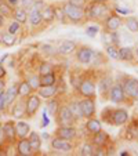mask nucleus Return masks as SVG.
I'll return each instance as SVG.
<instances>
[{"instance_id":"nucleus-1","label":"nucleus","mask_w":138,"mask_h":156,"mask_svg":"<svg viewBox=\"0 0 138 156\" xmlns=\"http://www.w3.org/2000/svg\"><path fill=\"white\" fill-rule=\"evenodd\" d=\"M86 10V18L87 20H95V21H104L106 15L111 12L108 3H98V2H88L84 7Z\"/></svg>"},{"instance_id":"nucleus-2","label":"nucleus","mask_w":138,"mask_h":156,"mask_svg":"<svg viewBox=\"0 0 138 156\" xmlns=\"http://www.w3.org/2000/svg\"><path fill=\"white\" fill-rule=\"evenodd\" d=\"M62 11H64V15L69 22L72 24H82L84 22L87 18H86V10L84 7H77L73 6L71 3H64L62 4Z\"/></svg>"},{"instance_id":"nucleus-3","label":"nucleus","mask_w":138,"mask_h":156,"mask_svg":"<svg viewBox=\"0 0 138 156\" xmlns=\"http://www.w3.org/2000/svg\"><path fill=\"white\" fill-rule=\"evenodd\" d=\"M77 91L83 98H95L97 97V83L93 77H84L77 86Z\"/></svg>"},{"instance_id":"nucleus-4","label":"nucleus","mask_w":138,"mask_h":156,"mask_svg":"<svg viewBox=\"0 0 138 156\" xmlns=\"http://www.w3.org/2000/svg\"><path fill=\"white\" fill-rule=\"evenodd\" d=\"M54 118H55V122L58 126H69V124H75L77 122L69 105L59 106L58 112H57V115Z\"/></svg>"},{"instance_id":"nucleus-5","label":"nucleus","mask_w":138,"mask_h":156,"mask_svg":"<svg viewBox=\"0 0 138 156\" xmlns=\"http://www.w3.org/2000/svg\"><path fill=\"white\" fill-rule=\"evenodd\" d=\"M41 106V97L37 93L33 91L30 95L25 98V109H27V118L30 119L37 113V111Z\"/></svg>"},{"instance_id":"nucleus-6","label":"nucleus","mask_w":138,"mask_h":156,"mask_svg":"<svg viewBox=\"0 0 138 156\" xmlns=\"http://www.w3.org/2000/svg\"><path fill=\"white\" fill-rule=\"evenodd\" d=\"M94 53L95 51L88 46H77L75 57H76L77 62H80L82 65H90L94 58Z\"/></svg>"},{"instance_id":"nucleus-7","label":"nucleus","mask_w":138,"mask_h":156,"mask_svg":"<svg viewBox=\"0 0 138 156\" xmlns=\"http://www.w3.org/2000/svg\"><path fill=\"white\" fill-rule=\"evenodd\" d=\"M122 86L124 88L127 98L138 101V79L137 77H124Z\"/></svg>"},{"instance_id":"nucleus-8","label":"nucleus","mask_w":138,"mask_h":156,"mask_svg":"<svg viewBox=\"0 0 138 156\" xmlns=\"http://www.w3.org/2000/svg\"><path fill=\"white\" fill-rule=\"evenodd\" d=\"M108 100H111V102H113V104L126 102L127 95L124 93V88L122 86V83H113V86L111 87V91H109Z\"/></svg>"},{"instance_id":"nucleus-9","label":"nucleus","mask_w":138,"mask_h":156,"mask_svg":"<svg viewBox=\"0 0 138 156\" xmlns=\"http://www.w3.org/2000/svg\"><path fill=\"white\" fill-rule=\"evenodd\" d=\"M79 105H80V111H82V116L83 119H90L95 116V100L94 98H83L79 100Z\"/></svg>"},{"instance_id":"nucleus-10","label":"nucleus","mask_w":138,"mask_h":156,"mask_svg":"<svg viewBox=\"0 0 138 156\" xmlns=\"http://www.w3.org/2000/svg\"><path fill=\"white\" fill-rule=\"evenodd\" d=\"M50 145L54 151H59V152H72L75 149V145L71 140L61 138V137H57V136H54Z\"/></svg>"},{"instance_id":"nucleus-11","label":"nucleus","mask_w":138,"mask_h":156,"mask_svg":"<svg viewBox=\"0 0 138 156\" xmlns=\"http://www.w3.org/2000/svg\"><path fill=\"white\" fill-rule=\"evenodd\" d=\"M11 108V116L12 119H24L27 118V109H25V98L18 97L17 100L12 102V105L10 106Z\"/></svg>"},{"instance_id":"nucleus-12","label":"nucleus","mask_w":138,"mask_h":156,"mask_svg":"<svg viewBox=\"0 0 138 156\" xmlns=\"http://www.w3.org/2000/svg\"><path fill=\"white\" fill-rule=\"evenodd\" d=\"M54 136L73 141V140L77 137V129L75 127V124H69V126H58L55 129V131H54Z\"/></svg>"},{"instance_id":"nucleus-13","label":"nucleus","mask_w":138,"mask_h":156,"mask_svg":"<svg viewBox=\"0 0 138 156\" xmlns=\"http://www.w3.org/2000/svg\"><path fill=\"white\" fill-rule=\"evenodd\" d=\"M122 18L116 12H109L106 18L104 20V30L112 32V30H118L122 27Z\"/></svg>"},{"instance_id":"nucleus-14","label":"nucleus","mask_w":138,"mask_h":156,"mask_svg":"<svg viewBox=\"0 0 138 156\" xmlns=\"http://www.w3.org/2000/svg\"><path fill=\"white\" fill-rule=\"evenodd\" d=\"M112 86H113V79H112V76H109V75H105V76H102L100 80H98L97 90H98V93H100L101 97L108 98Z\"/></svg>"},{"instance_id":"nucleus-15","label":"nucleus","mask_w":138,"mask_h":156,"mask_svg":"<svg viewBox=\"0 0 138 156\" xmlns=\"http://www.w3.org/2000/svg\"><path fill=\"white\" fill-rule=\"evenodd\" d=\"M129 122V112L124 108H113L112 112V124L115 126H124Z\"/></svg>"},{"instance_id":"nucleus-16","label":"nucleus","mask_w":138,"mask_h":156,"mask_svg":"<svg viewBox=\"0 0 138 156\" xmlns=\"http://www.w3.org/2000/svg\"><path fill=\"white\" fill-rule=\"evenodd\" d=\"M4 129V136H6V142L7 144H14L17 142V131H15V122L14 120H7L3 123Z\"/></svg>"},{"instance_id":"nucleus-17","label":"nucleus","mask_w":138,"mask_h":156,"mask_svg":"<svg viewBox=\"0 0 138 156\" xmlns=\"http://www.w3.org/2000/svg\"><path fill=\"white\" fill-rule=\"evenodd\" d=\"M91 142L94 147H108V144L111 142V137L106 131L104 130H100V131L94 133V134H91Z\"/></svg>"},{"instance_id":"nucleus-18","label":"nucleus","mask_w":138,"mask_h":156,"mask_svg":"<svg viewBox=\"0 0 138 156\" xmlns=\"http://www.w3.org/2000/svg\"><path fill=\"white\" fill-rule=\"evenodd\" d=\"M77 48V43L73 40H64L59 43V46L57 47V53L59 55H69V54L75 53Z\"/></svg>"},{"instance_id":"nucleus-19","label":"nucleus","mask_w":138,"mask_h":156,"mask_svg":"<svg viewBox=\"0 0 138 156\" xmlns=\"http://www.w3.org/2000/svg\"><path fill=\"white\" fill-rule=\"evenodd\" d=\"M40 12L46 24H51L57 20V6H54V4H46Z\"/></svg>"},{"instance_id":"nucleus-20","label":"nucleus","mask_w":138,"mask_h":156,"mask_svg":"<svg viewBox=\"0 0 138 156\" xmlns=\"http://www.w3.org/2000/svg\"><path fill=\"white\" fill-rule=\"evenodd\" d=\"M58 93H59V87L57 84H53V86H41V87L37 90V94L40 95L41 98H44V100H50V98L55 97Z\"/></svg>"},{"instance_id":"nucleus-21","label":"nucleus","mask_w":138,"mask_h":156,"mask_svg":"<svg viewBox=\"0 0 138 156\" xmlns=\"http://www.w3.org/2000/svg\"><path fill=\"white\" fill-rule=\"evenodd\" d=\"M15 151H17V153L21 156L33 155L32 149H30V145H29V140L28 138H18L17 145H15Z\"/></svg>"},{"instance_id":"nucleus-22","label":"nucleus","mask_w":138,"mask_h":156,"mask_svg":"<svg viewBox=\"0 0 138 156\" xmlns=\"http://www.w3.org/2000/svg\"><path fill=\"white\" fill-rule=\"evenodd\" d=\"M15 131H17L18 138H28V136H29V133H30L29 123L19 119L18 122H15Z\"/></svg>"},{"instance_id":"nucleus-23","label":"nucleus","mask_w":138,"mask_h":156,"mask_svg":"<svg viewBox=\"0 0 138 156\" xmlns=\"http://www.w3.org/2000/svg\"><path fill=\"white\" fill-rule=\"evenodd\" d=\"M4 94H6L7 108H10V106L12 105V102H14V101L18 98V83H14L11 87H6Z\"/></svg>"},{"instance_id":"nucleus-24","label":"nucleus","mask_w":138,"mask_h":156,"mask_svg":"<svg viewBox=\"0 0 138 156\" xmlns=\"http://www.w3.org/2000/svg\"><path fill=\"white\" fill-rule=\"evenodd\" d=\"M28 140H29V145H30V149H32L33 153H37L40 152L41 149V138L36 131H32L30 130L29 136H28Z\"/></svg>"},{"instance_id":"nucleus-25","label":"nucleus","mask_w":138,"mask_h":156,"mask_svg":"<svg viewBox=\"0 0 138 156\" xmlns=\"http://www.w3.org/2000/svg\"><path fill=\"white\" fill-rule=\"evenodd\" d=\"M12 20H15L17 22H19L21 25H25L28 22V11L24 9V7H15L14 10H12Z\"/></svg>"},{"instance_id":"nucleus-26","label":"nucleus","mask_w":138,"mask_h":156,"mask_svg":"<svg viewBox=\"0 0 138 156\" xmlns=\"http://www.w3.org/2000/svg\"><path fill=\"white\" fill-rule=\"evenodd\" d=\"M84 127L88 134H94V133L102 130V123H101V120H98L95 118H90V119H86Z\"/></svg>"},{"instance_id":"nucleus-27","label":"nucleus","mask_w":138,"mask_h":156,"mask_svg":"<svg viewBox=\"0 0 138 156\" xmlns=\"http://www.w3.org/2000/svg\"><path fill=\"white\" fill-rule=\"evenodd\" d=\"M28 22L30 24L32 28H39L43 25V17H41L40 11H29L28 12Z\"/></svg>"},{"instance_id":"nucleus-28","label":"nucleus","mask_w":138,"mask_h":156,"mask_svg":"<svg viewBox=\"0 0 138 156\" xmlns=\"http://www.w3.org/2000/svg\"><path fill=\"white\" fill-rule=\"evenodd\" d=\"M40 83L41 86H53L58 83V75L55 71L50 72V73L46 75H40Z\"/></svg>"},{"instance_id":"nucleus-29","label":"nucleus","mask_w":138,"mask_h":156,"mask_svg":"<svg viewBox=\"0 0 138 156\" xmlns=\"http://www.w3.org/2000/svg\"><path fill=\"white\" fill-rule=\"evenodd\" d=\"M33 93L32 87H30L29 84H28L27 80H21V82H18V97L21 98H27L28 95H30Z\"/></svg>"},{"instance_id":"nucleus-30","label":"nucleus","mask_w":138,"mask_h":156,"mask_svg":"<svg viewBox=\"0 0 138 156\" xmlns=\"http://www.w3.org/2000/svg\"><path fill=\"white\" fill-rule=\"evenodd\" d=\"M25 80L28 82V84L32 87L33 91H37L39 88L41 87V83H40V75L39 73H29L27 77H25Z\"/></svg>"},{"instance_id":"nucleus-31","label":"nucleus","mask_w":138,"mask_h":156,"mask_svg":"<svg viewBox=\"0 0 138 156\" xmlns=\"http://www.w3.org/2000/svg\"><path fill=\"white\" fill-rule=\"evenodd\" d=\"M134 59V51L131 47H120L119 48V61H133Z\"/></svg>"},{"instance_id":"nucleus-32","label":"nucleus","mask_w":138,"mask_h":156,"mask_svg":"<svg viewBox=\"0 0 138 156\" xmlns=\"http://www.w3.org/2000/svg\"><path fill=\"white\" fill-rule=\"evenodd\" d=\"M2 40H3V46L11 47V46H14V44L17 43V36L10 33L9 30H4V32L2 33Z\"/></svg>"},{"instance_id":"nucleus-33","label":"nucleus","mask_w":138,"mask_h":156,"mask_svg":"<svg viewBox=\"0 0 138 156\" xmlns=\"http://www.w3.org/2000/svg\"><path fill=\"white\" fill-rule=\"evenodd\" d=\"M94 151H95V147L93 145V142L87 141L82 145L79 155H82V156H94Z\"/></svg>"},{"instance_id":"nucleus-34","label":"nucleus","mask_w":138,"mask_h":156,"mask_svg":"<svg viewBox=\"0 0 138 156\" xmlns=\"http://www.w3.org/2000/svg\"><path fill=\"white\" fill-rule=\"evenodd\" d=\"M124 25L131 33H138V18L129 17L124 20Z\"/></svg>"},{"instance_id":"nucleus-35","label":"nucleus","mask_w":138,"mask_h":156,"mask_svg":"<svg viewBox=\"0 0 138 156\" xmlns=\"http://www.w3.org/2000/svg\"><path fill=\"white\" fill-rule=\"evenodd\" d=\"M59 106H61V104H59V101L57 100H54V98H50V101H48V104H47V112H48V115H51V116H55L57 115V112H58V109H59Z\"/></svg>"},{"instance_id":"nucleus-36","label":"nucleus","mask_w":138,"mask_h":156,"mask_svg":"<svg viewBox=\"0 0 138 156\" xmlns=\"http://www.w3.org/2000/svg\"><path fill=\"white\" fill-rule=\"evenodd\" d=\"M12 7L7 3L6 0H0V14H3L6 18H11L12 17Z\"/></svg>"},{"instance_id":"nucleus-37","label":"nucleus","mask_w":138,"mask_h":156,"mask_svg":"<svg viewBox=\"0 0 138 156\" xmlns=\"http://www.w3.org/2000/svg\"><path fill=\"white\" fill-rule=\"evenodd\" d=\"M106 50V55L112 59H119V46H115V44H106L105 46Z\"/></svg>"},{"instance_id":"nucleus-38","label":"nucleus","mask_w":138,"mask_h":156,"mask_svg":"<svg viewBox=\"0 0 138 156\" xmlns=\"http://www.w3.org/2000/svg\"><path fill=\"white\" fill-rule=\"evenodd\" d=\"M53 71H55V69H54V65L50 62H41L40 66H39V75H46Z\"/></svg>"},{"instance_id":"nucleus-39","label":"nucleus","mask_w":138,"mask_h":156,"mask_svg":"<svg viewBox=\"0 0 138 156\" xmlns=\"http://www.w3.org/2000/svg\"><path fill=\"white\" fill-rule=\"evenodd\" d=\"M21 27H22V25L19 24V22H17V21H11V22H10L9 24V27H7V30H9L10 33H12V35H15L17 36L18 33L21 32Z\"/></svg>"},{"instance_id":"nucleus-40","label":"nucleus","mask_w":138,"mask_h":156,"mask_svg":"<svg viewBox=\"0 0 138 156\" xmlns=\"http://www.w3.org/2000/svg\"><path fill=\"white\" fill-rule=\"evenodd\" d=\"M69 106H71V109H72V112H73L75 118H76V120H79V119H83L82 111H80V105H79V101H73L72 104H69Z\"/></svg>"},{"instance_id":"nucleus-41","label":"nucleus","mask_w":138,"mask_h":156,"mask_svg":"<svg viewBox=\"0 0 138 156\" xmlns=\"http://www.w3.org/2000/svg\"><path fill=\"white\" fill-rule=\"evenodd\" d=\"M112 112H113V108H105L101 112V119L105 120L108 124H112Z\"/></svg>"},{"instance_id":"nucleus-42","label":"nucleus","mask_w":138,"mask_h":156,"mask_svg":"<svg viewBox=\"0 0 138 156\" xmlns=\"http://www.w3.org/2000/svg\"><path fill=\"white\" fill-rule=\"evenodd\" d=\"M46 2L44 0H35L33 2V4H32V7H30L29 10H28V12L29 11H41V10L44 9V6H46Z\"/></svg>"},{"instance_id":"nucleus-43","label":"nucleus","mask_w":138,"mask_h":156,"mask_svg":"<svg viewBox=\"0 0 138 156\" xmlns=\"http://www.w3.org/2000/svg\"><path fill=\"white\" fill-rule=\"evenodd\" d=\"M98 32H100V28H98L97 25H88L87 29H86V33H87V36H90V37H95Z\"/></svg>"},{"instance_id":"nucleus-44","label":"nucleus","mask_w":138,"mask_h":156,"mask_svg":"<svg viewBox=\"0 0 138 156\" xmlns=\"http://www.w3.org/2000/svg\"><path fill=\"white\" fill-rule=\"evenodd\" d=\"M7 108V104H6V94H4V91L0 93V113H3Z\"/></svg>"},{"instance_id":"nucleus-45","label":"nucleus","mask_w":138,"mask_h":156,"mask_svg":"<svg viewBox=\"0 0 138 156\" xmlns=\"http://www.w3.org/2000/svg\"><path fill=\"white\" fill-rule=\"evenodd\" d=\"M33 2H35V0H19V6H21V7H24V9L28 11V10H29L30 7H32Z\"/></svg>"},{"instance_id":"nucleus-46","label":"nucleus","mask_w":138,"mask_h":156,"mask_svg":"<svg viewBox=\"0 0 138 156\" xmlns=\"http://www.w3.org/2000/svg\"><path fill=\"white\" fill-rule=\"evenodd\" d=\"M68 3H71L77 7H86V4H87L88 2L87 0H68Z\"/></svg>"},{"instance_id":"nucleus-47","label":"nucleus","mask_w":138,"mask_h":156,"mask_svg":"<svg viewBox=\"0 0 138 156\" xmlns=\"http://www.w3.org/2000/svg\"><path fill=\"white\" fill-rule=\"evenodd\" d=\"M48 112H47V109H44V112H43V122H41L40 127L43 129V127H47L48 123H50V120H48Z\"/></svg>"},{"instance_id":"nucleus-48","label":"nucleus","mask_w":138,"mask_h":156,"mask_svg":"<svg viewBox=\"0 0 138 156\" xmlns=\"http://www.w3.org/2000/svg\"><path fill=\"white\" fill-rule=\"evenodd\" d=\"M6 144V136H4V129H3V123H0V145Z\"/></svg>"},{"instance_id":"nucleus-49","label":"nucleus","mask_w":138,"mask_h":156,"mask_svg":"<svg viewBox=\"0 0 138 156\" xmlns=\"http://www.w3.org/2000/svg\"><path fill=\"white\" fill-rule=\"evenodd\" d=\"M41 50L44 51V54H53L54 51H57L55 48H53L51 46H48V44H44L43 47H41Z\"/></svg>"},{"instance_id":"nucleus-50","label":"nucleus","mask_w":138,"mask_h":156,"mask_svg":"<svg viewBox=\"0 0 138 156\" xmlns=\"http://www.w3.org/2000/svg\"><path fill=\"white\" fill-rule=\"evenodd\" d=\"M6 87H7L6 77H2V79H0V93L4 91V90H6Z\"/></svg>"},{"instance_id":"nucleus-51","label":"nucleus","mask_w":138,"mask_h":156,"mask_svg":"<svg viewBox=\"0 0 138 156\" xmlns=\"http://www.w3.org/2000/svg\"><path fill=\"white\" fill-rule=\"evenodd\" d=\"M6 2L12 7V9H15V7L19 6V0H6Z\"/></svg>"},{"instance_id":"nucleus-52","label":"nucleus","mask_w":138,"mask_h":156,"mask_svg":"<svg viewBox=\"0 0 138 156\" xmlns=\"http://www.w3.org/2000/svg\"><path fill=\"white\" fill-rule=\"evenodd\" d=\"M116 12H119V14H130V10L122 9V7H116Z\"/></svg>"},{"instance_id":"nucleus-53","label":"nucleus","mask_w":138,"mask_h":156,"mask_svg":"<svg viewBox=\"0 0 138 156\" xmlns=\"http://www.w3.org/2000/svg\"><path fill=\"white\" fill-rule=\"evenodd\" d=\"M6 21H7V18L4 17L3 14H0V29H2V28L6 25Z\"/></svg>"},{"instance_id":"nucleus-54","label":"nucleus","mask_w":138,"mask_h":156,"mask_svg":"<svg viewBox=\"0 0 138 156\" xmlns=\"http://www.w3.org/2000/svg\"><path fill=\"white\" fill-rule=\"evenodd\" d=\"M6 75H7V72H6V69H4L3 64H0V79H2V77H6Z\"/></svg>"},{"instance_id":"nucleus-55","label":"nucleus","mask_w":138,"mask_h":156,"mask_svg":"<svg viewBox=\"0 0 138 156\" xmlns=\"http://www.w3.org/2000/svg\"><path fill=\"white\" fill-rule=\"evenodd\" d=\"M93 2H98V3H108L109 0H93Z\"/></svg>"},{"instance_id":"nucleus-56","label":"nucleus","mask_w":138,"mask_h":156,"mask_svg":"<svg viewBox=\"0 0 138 156\" xmlns=\"http://www.w3.org/2000/svg\"><path fill=\"white\" fill-rule=\"evenodd\" d=\"M119 155H120V156H127V155H129V152H127V151H123V152H120Z\"/></svg>"},{"instance_id":"nucleus-57","label":"nucleus","mask_w":138,"mask_h":156,"mask_svg":"<svg viewBox=\"0 0 138 156\" xmlns=\"http://www.w3.org/2000/svg\"><path fill=\"white\" fill-rule=\"evenodd\" d=\"M2 33H3V32L0 30V46H3V40H2Z\"/></svg>"},{"instance_id":"nucleus-58","label":"nucleus","mask_w":138,"mask_h":156,"mask_svg":"<svg viewBox=\"0 0 138 156\" xmlns=\"http://www.w3.org/2000/svg\"><path fill=\"white\" fill-rule=\"evenodd\" d=\"M137 55H138V50H137Z\"/></svg>"}]
</instances>
